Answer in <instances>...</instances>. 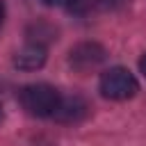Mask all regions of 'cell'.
<instances>
[{
  "instance_id": "1",
  "label": "cell",
  "mask_w": 146,
  "mask_h": 146,
  "mask_svg": "<svg viewBox=\"0 0 146 146\" xmlns=\"http://www.w3.org/2000/svg\"><path fill=\"white\" fill-rule=\"evenodd\" d=\"M62 103V94L46 82H34L21 89V105L27 114L46 119V116H55L57 107Z\"/></svg>"
},
{
  "instance_id": "2",
  "label": "cell",
  "mask_w": 146,
  "mask_h": 146,
  "mask_svg": "<svg viewBox=\"0 0 146 146\" xmlns=\"http://www.w3.org/2000/svg\"><path fill=\"white\" fill-rule=\"evenodd\" d=\"M98 87H100V94H103L105 98H110V100H128V98H132V96L137 94V89H139L137 78H135L128 68H123V66H112V68H107V71L100 75Z\"/></svg>"
},
{
  "instance_id": "3",
  "label": "cell",
  "mask_w": 146,
  "mask_h": 146,
  "mask_svg": "<svg viewBox=\"0 0 146 146\" xmlns=\"http://www.w3.org/2000/svg\"><path fill=\"white\" fill-rule=\"evenodd\" d=\"M71 66L80 73H89L94 68H98L103 62H105V48L98 46V43H80L71 50V57H68Z\"/></svg>"
},
{
  "instance_id": "4",
  "label": "cell",
  "mask_w": 146,
  "mask_h": 146,
  "mask_svg": "<svg viewBox=\"0 0 146 146\" xmlns=\"http://www.w3.org/2000/svg\"><path fill=\"white\" fill-rule=\"evenodd\" d=\"M46 57H48L46 46L36 43V41H30L14 55V66H18L23 71H36L46 64Z\"/></svg>"
},
{
  "instance_id": "5",
  "label": "cell",
  "mask_w": 146,
  "mask_h": 146,
  "mask_svg": "<svg viewBox=\"0 0 146 146\" xmlns=\"http://www.w3.org/2000/svg\"><path fill=\"white\" fill-rule=\"evenodd\" d=\"M87 114H89L87 100L82 96H71V98H62V103L55 112V119L62 123H75V121H82Z\"/></svg>"
},
{
  "instance_id": "6",
  "label": "cell",
  "mask_w": 146,
  "mask_h": 146,
  "mask_svg": "<svg viewBox=\"0 0 146 146\" xmlns=\"http://www.w3.org/2000/svg\"><path fill=\"white\" fill-rule=\"evenodd\" d=\"M46 7H73V5H78L80 0H41Z\"/></svg>"
},
{
  "instance_id": "7",
  "label": "cell",
  "mask_w": 146,
  "mask_h": 146,
  "mask_svg": "<svg viewBox=\"0 0 146 146\" xmlns=\"http://www.w3.org/2000/svg\"><path fill=\"white\" fill-rule=\"evenodd\" d=\"M139 71H141V73H144V78H146V55L139 59Z\"/></svg>"
},
{
  "instance_id": "8",
  "label": "cell",
  "mask_w": 146,
  "mask_h": 146,
  "mask_svg": "<svg viewBox=\"0 0 146 146\" xmlns=\"http://www.w3.org/2000/svg\"><path fill=\"white\" fill-rule=\"evenodd\" d=\"M2 21H5V7H2V2H0V25H2Z\"/></svg>"
},
{
  "instance_id": "9",
  "label": "cell",
  "mask_w": 146,
  "mask_h": 146,
  "mask_svg": "<svg viewBox=\"0 0 146 146\" xmlns=\"http://www.w3.org/2000/svg\"><path fill=\"white\" fill-rule=\"evenodd\" d=\"M0 121H2V105H0Z\"/></svg>"
}]
</instances>
